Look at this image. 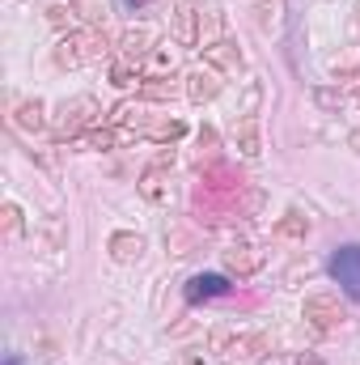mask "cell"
<instances>
[{
    "instance_id": "11",
    "label": "cell",
    "mask_w": 360,
    "mask_h": 365,
    "mask_svg": "<svg viewBox=\"0 0 360 365\" xmlns=\"http://www.w3.org/2000/svg\"><path fill=\"white\" fill-rule=\"evenodd\" d=\"M174 43L179 47H199V4L174 0Z\"/></svg>"
},
{
    "instance_id": "9",
    "label": "cell",
    "mask_w": 360,
    "mask_h": 365,
    "mask_svg": "<svg viewBox=\"0 0 360 365\" xmlns=\"http://www.w3.org/2000/svg\"><path fill=\"white\" fill-rule=\"evenodd\" d=\"M331 272L344 284V293L360 302V247H339L335 259H331Z\"/></svg>"
},
{
    "instance_id": "18",
    "label": "cell",
    "mask_w": 360,
    "mask_h": 365,
    "mask_svg": "<svg viewBox=\"0 0 360 365\" xmlns=\"http://www.w3.org/2000/svg\"><path fill=\"white\" fill-rule=\"evenodd\" d=\"M136 93H140L144 102H170V98L179 93V81H174V77H140Z\"/></svg>"
},
{
    "instance_id": "25",
    "label": "cell",
    "mask_w": 360,
    "mask_h": 365,
    "mask_svg": "<svg viewBox=\"0 0 360 365\" xmlns=\"http://www.w3.org/2000/svg\"><path fill=\"white\" fill-rule=\"evenodd\" d=\"M195 140H199V158H216V149H221V136H216V128H199L195 132Z\"/></svg>"
},
{
    "instance_id": "21",
    "label": "cell",
    "mask_w": 360,
    "mask_h": 365,
    "mask_svg": "<svg viewBox=\"0 0 360 365\" xmlns=\"http://www.w3.org/2000/svg\"><path fill=\"white\" fill-rule=\"evenodd\" d=\"M0 230H4V238L13 242V238H21V230H26V217H21V204H4L0 208Z\"/></svg>"
},
{
    "instance_id": "26",
    "label": "cell",
    "mask_w": 360,
    "mask_h": 365,
    "mask_svg": "<svg viewBox=\"0 0 360 365\" xmlns=\"http://www.w3.org/2000/svg\"><path fill=\"white\" fill-rule=\"evenodd\" d=\"M73 13H77L73 4H51V9H47V21H51L55 30H73Z\"/></svg>"
},
{
    "instance_id": "16",
    "label": "cell",
    "mask_w": 360,
    "mask_h": 365,
    "mask_svg": "<svg viewBox=\"0 0 360 365\" xmlns=\"http://www.w3.org/2000/svg\"><path fill=\"white\" fill-rule=\"evenodd\" d=\"M85 140H90V149H119V145H132L136 140V132L132 128H93V132H85Z\"/></svg>"
},
{
    "instance_id": "2",
    "label": "cell",
    "mask_w": 360,
    "mask_h": 365,
    "mask_svg": "<svg viewBox=\"0 0 360 365\" xmlns=\"http://www.w3.org/2000/svg\"><path fill=\"white\" fill-rule=\"evenodd\" d=\"M97 119H102V106L93 102L90 93H73V98H64V102L55 106V119H51L55 140L85 136V132H93V123H97Z\"/></svg>"
},
{
    "instance_id": "29",
    "label": "cell",
    "mask_w": 360,
    "mask_h": 365,
    "mask_svg": "<svg viewBox=\"0 0 360 365\" xmlns=\"http://www.w3.org/2000/svg\"><path fill=\"white\" fill-rule=\"evenodd\" d=\"M318 102H322V106H339V102H344V93H331V90H318Z\"/></svg>"
},
{
    "instance_id": "17",
    "label": "cell",
    "mask_w": 360,
    "mask_h": 365,
    "mask_svg": "<svg viewBox=\"0 0 360 365\" xmlns=\"http://www.w3.org/2000/svg\"><path fill=\"white\" fill-rule=\"evenodd\" d=\"M216 38H225V13L216 4H203L199 9V47H208Z\"/></svg>"
},
{
    "instance_id": "30",
    "label": "cell",
    "mask_w": 360,
    "mask_h": 365,
    "mask_svg": "<svg viewBox=\"0 0 360 365\" xmlns=\"http://www.w3.org/2000/svg\"><path fill=\"white\" fill-rule=\"evenodd\" d=\"M348 145H352V149H356V153H360V128H356V132H352V136H348Z\"/></svg>"
},
{
    "instance_id": "12",
    "label": "cell",
    "mask_w": 360,
    "mask_h": 365,
    "mask_svg": "<svg viewBox=\"0 0 360 365\" xmlns=\"http://www.w3.org/2000/svg\"><path fill=\"white\" fill-rule=\"evenodd\" d=\"M229 293V280L221 272H199L186 280V302L195 306V302H212V297H225Z\"/></svg>"
},
{
    "instance_id": "20",
    "label": "cell",
    "mask_w": 360,
    "mask_h": 365,
    "mask_svg": "<svg viewBox=\"0 0 360 365\" xmlns=\"http://www.w3.org/2000/svg\"><path fill=\"white\" fill-rule=\"evenodd\" d=\"M275 234H280V238H305V234H309V217L297 212V208H288V212L275 221Z\"/></svg>"
},
{
    "instance_id": "13",
    "label": "cell",
    "mask_w": 360,
    "mask_h": 365,
    "mask_svg": "<svg viewBox=\"0 0 360 365\" xmlns=\"http://www.w3.org/2000/svg\"><path fill=\"white\" fill-rule=\"evenodd\" d=\"M233 140H238V153L242 158H259L263 153V128H259V115H242L233 123Z\"/></svg>"
},
{
    "instance_id": "15",
    "label": "cell",
    "mask_w": 360,
    "mask_h": 365,
    "mask_svg": "<svg viewBox=\"0 0 360 365\" xmlns=\"http://www.w3.org/2000/svg\"><path fill=\"white\" fill-rule=\"evenodd\" d=\"M144 136H149V140H157V145H174V140L186 136V123L174 119V115H153V123L144 128Z\"/></svg>"
},
{
    "instance_id": "7",
    "label": "cell",
    "mask_w": 360,
    "mask_h": 365,
    "mask_svg": "<svg viewBox=\"0 0 360 365\" xmlns=\"http://www.w3.org/2000/svg\"><path fill=\"white\" fill-rule=\"evenodd\" d=\"M199 51H203V64L216 68V73H242V68H246L242 47H238L233 38H216V43H208V47H199Z\"/></svg>"
},
{
    "instance_id": "1",
    "label": "cell",
    "mask_w": 360,
    "mask_h": 365,
    "mask_svg": "<svg viewBox=\"0 0 360 365\" xmlns=\"http://www.w3.org/2000/svg\"><path fill=\"white\" fill-rule=\"evenodd\" d=\"M55 64L60 68H81V64H93L102 56H110V43L97 26H81V30H68L60 43H55Z\"/></svg>"
},
{
    "instance_id": "22",
    "label": "cell",
    "mask_w": 360,
    "mask_h": 365,
    "mask_svg": "<svg viewBox=\"0 0 360 365\" xmlns=\"http://www.w3.org/2000/svg\"><path fill=\"white\" fill-rule=\"evenodd\" d=\"M144 77H174V51H170V43L149 56V73Z\"/></svg>"
},
{
    "instance_id": "4",
    "label": "cell",
    "mask_w": 360,
    "mask_h": 365,
    "mask_svg": "<svg viewBox=\"0 0 360 365\" xmlns=\"http://www.w3.org/2000/svg\"><path fill=\"white\" fill-rule=\"evenodd\" d=\"M153 51H157V38H153L149 26H127V30L119 34V43H115V56L127 60L132 68H144Z\"/></svg>"
},
{
    "instance_id": "19",
    "label": "cell",
    "mask_w": 360,
    "mask_h": 365,
    "mask_svg": "<svg viewBox=\"0 0 360 365\" xmlns=\"http://www.w3.org/2000/svg\"><path fill=\"white\" fill-rule=\"evenodd\" d=\"M140 195L144 200H153V204H162L166 200V170H157V166H144V175H140Z\"/></svg>"
},
{
    "instance_id": "5",
    "label": "cell",
    "mask_w": 360,
    "mask_h": 365,
    "mask_svg": "<svg viewBox=\"0 0 360 365\" xmlns=\"http://www.w3.org/2000/svg\"><path fill=\"white\" fill-rule=\"evenodd\" d=\"M225 90V73H216V68H191L186 77H182V93L195 102V106H203V102H212L216 93Z\"/></svg>"
},
{
    "instance_id": "14",
    "label": "cell",
    "mask_w": 360,
    "mask_h": 365,
    "mask_svg": "<svg viewBox=\"0 0 360 365\" xmlns=\"http://www.w3.org/2000/svg\"><path fill=\"white\" fill-rule=\"evenodd\" d=\"M51 119H47V102L43 98H26V102H17V110H13V128H21V132H43Z\"/></svg>"
},
{
    "instance_id": "6",
    "label": "cell",
    "mask_w": 360,
    "mask_h": 365,
    "mask_svg": "<svg viewBox=\"0 0 360 365\" xmlns=\"http://www.w3.org/2000/svg\"><path fill=\"white\" fill-rule=\"evenodd\" d=\"M271 353H275V336L271 331H238L233 344H229L233 361H268Z\"/></svg>"
},
{
    "instance_id": "3",
    "label": "cell",
    "mask_w": 360,
    "mask_h": 365,
    "mask_svg": "<svg viewBox=\"0 0 360 365\" xmlns=\"http://www.w3.org/2000/svg\"><path fill=\"white\" fill-rule=\"evenodd\" d=\"M301 319H305L309 331L331 336V331H339V327L348 323V306L339 302V293L318 289V293H305V302H301Z\"/></svg>"
},
{
    "instance_id": "27",
    "label": "cell",
    "mask_w": 360,
    "mask_h": 365,
    "mask_svg": "<svg viewBox=\"0 0 360 365\" xmlns=\"http://www.w3.org/2000/svg\"><path fill=\"white\" fill-rule=\"evenodd\" d=\"M259 102H263V86H259V81H250V86H246V98H242V110H238V115H259Z\"/></svg>"
},
{
    "instance_id": "23",
    "label": "cell",
    "mask_w": 360,
    "mask_h": 365,
    "mask_svg": "<svg viewBox=\"0 0 360 365\" xmlns=\"http://www.w3.org/2000/svg\"><path fill=\"white\" fill-rule=\"evenodd\" d=\"M110 86H119V90L140 86V68H132L127 60H119V56H115V64H110Z\"/></svg>"
},
{
    "instance_id": "8",
    "label": "cell",
    "mask_w": 360,
    "mask_h": 365,
    "mask_svg": "<svg viewBox=\"0 0 360 365\" xmlns=\"http://www.w3.org/2000/svg\"><path fill=\"white\" fill-rule=\"evenodd\" d=\"M106 251H110L115 264L132 268V264L144 259V234H136V230H115V234L106 238Z\"/></svg>"
},
{
    "instance_id": "31",
    "label": "cell",
    "mask_w": 360,
    "mask_h": 365,
    "mask_svg": "<svg viewBox=\"0 0 360 365\" xmlns=\"http://www.w3.org/2000/svg\"><path fill=\"white\" fill-rule=\"evenodd\" d=\"M297 365H322V361H318V357H301Z\"/></svg>"
},
{
    "instance_id": "28",
    "label": "cell",
    "mask_w": 360,
    "mask_h": 365,
    "mask_svg": "<svg viewBox=\"0 0 360 365\" xmlns=\"http://www.w3.org/2000/svg\"><path fill=\"white\" fill-rule=\"evenodd\" d=\"M149 166H157V170H170V166H174V149H162V153H157Z\"/></svg>"
},
{
    "instance_id": "10",
    "label": "cell",
    "mask_w": 360,
    "mask_h": 365,
    "mask_svg": "<svg viewBox=\"0 0 360 365\" xmlns=\"http://www.w3.org/2000/svg\"><path fill=\"white\" fill-rule=\"evenodd\" d=\"M263 268V251L255 247V242H233L229 251H225V272L238 276V280H246V276H255Z\"/></svg>"
},
{
    "instance_id": "24",
    "label": "cell",
    "mask_w": 360,
    "mask_h": 365,
    "mask_svg": "<svg viewBox=\"0 0 360 365\" xmlns=\"http://www.w3.org/2000/svg\"><path fill=\"white\" fill-rule=\"evenodd\" d=\"M73 9H85L81 17H85L90 26H97V30L106 26V0H73Z\"/></svg>"
}]
</instances>
